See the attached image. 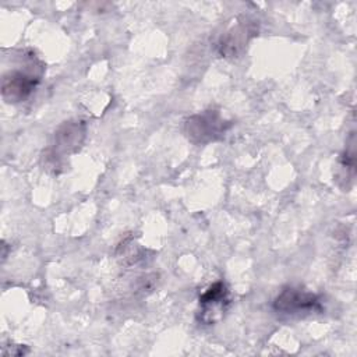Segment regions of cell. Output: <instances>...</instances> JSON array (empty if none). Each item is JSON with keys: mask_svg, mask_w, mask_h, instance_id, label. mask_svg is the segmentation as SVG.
<instances>
[{"mask_svg": "<svg viewBox=\"0 0 357 357\" xmlns=\"http://www.w3.org/2000/svg\"><path fill=\"white\" fill-rule=\"evenodd\" d=\"M231 123L226 121L219 112L205 110L190 116L184 123V132L194 144H208L225 135Z\"/></svg>", "mask_w": 357, "mask_h": 357, "instance_id": "6da1fadb", "label": "cell"}, {"mask_svg": "<svg viewBox=\"0 0 357 357\" xmlns=\"http://www.w3.org/2000/svg\"><path fill=\"white\" fill-rule=\"evenodd\" d=\"M85 128L81 121H68L64 123L54 135V152L68 153L77 151L84 139Z\"/></svg>", "mask_w": 357, "mask_h": 357, "instance_id": "8992f818", "label": "cell"}, {"mask_svg": "<svg viewBox=\"0 0 357 357\" xmlns=\"http://www.w3.org/2000/svg\"><path fill=\"white\" fill-rule=\"evenodd\" d=\"M273 310L278 314L301 317L322 311L321 300L317 294L300 287H286L273 300Z\"/></svg>", "mask_w": 357, "mask_h": 357, "instance_id": "7a4b0ae2", "label": "cell"}, {"mask_svg": "<svg viewBox=\"0 0 357 357\" xmlns=\"http://www.w3.org/2000/svg\"><path fill=\"white\" fill-rule=\"evenodd\" d=\"M229 304V290L223 282L211 284L199 297V321L213 324L222 318Z\"/></svg>", "mask_w": 357, "mask_h": 357, "instance_id": "3957f363", "label": "cell"}, {"mask_svg": "<svg viewBox=\"0 0 357 357\" xmlns=\"http://www.w3.org/2000/svg\"><path fill=\"white\" fill-rule=\"evenodd\" d=\"M39 78L36 75L14 70L3 78V98L7 102H21L26 99L36 88Z\"/></svg>", "mask_w": 357, "mask_h": 357, "instance_id": "5b68a950", "label": "cell"}, {"mask_svg": "<svg viewBox=\"0 0 357 357\" xmlns=\"http://www.w3.org/2000/svg\"><path fill=\"white\" fill-rule=\"evenodd\" d=\"M255 35V28L247 20L231 25L219 39L218 47L225 57H236L247 46L248 40Z\"/></svg>", "mask_w": 357, "mask_h": 357, "instance_id": "277c9868", "label": "cell"}]
</instances>
